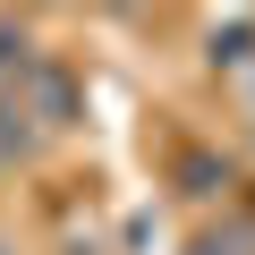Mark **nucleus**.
Instances as JSON below:
<instances>
[{"instance_id":"7ed1b4c3","label":"nucleus","mask_w":255,"mask_h":255,"mask_svg":"<svg viewBox=\"0 0 255 255\" xmlns=\"http://www.w3.org/2000/svg\"><path fill=\"white\" fill-rule=\"evenodd\" d=\"M0 255H9V247H0Z\"/></svg>"},{"instance_id":"f257e3e1","label":"nucleus","mask_w":255,"mask_h":255,"mask_svg":"<svg viewBox=\"0 0 255 255\" xmlns=\"http://www.w3.org/2000/svg\"><path fill=\"white\" fill-rule=\"evenodd\" d=\"M187 255H255V221H238V213H230V221L196 230V238H187Z\"/></svg>"},{"instance_id":"f03ea898","label":"nucleus","mask_w":255,"mask_h":255,"mask_svg":"<svg viewBox=\"0 0 255 255\" xmlns=\"http://www.w3.org/2000/svg\"><path fill=\"white\" fill-rule=\"evenodd\" d=\"M213 60H255V26H213Z\"/></svg>"}]
</instances>
